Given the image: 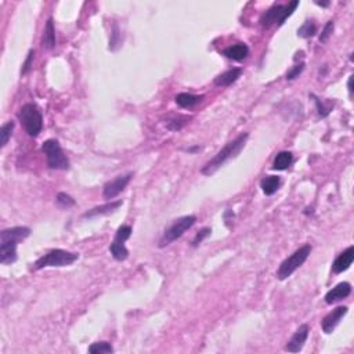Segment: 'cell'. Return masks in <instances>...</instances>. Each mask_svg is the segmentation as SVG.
Listing matches in <instances>:
<instances>
[{"label": "cell", "instance_id": "1", "mask_svg": "<svg viewBox=\"0 0 354 354\" xmlns=\"http://www.w3.org/2000/svg\"><path fill=\"white\" fill-rule=\"evenodd\" d=\"M30 235L29 227H11L0 233V263L11 265L17 262V245Z\"/></svg>", "mask_w": 354, "mask_h": 354}, {"label": "cell", "instance_id": "2", "mask_svg": "<svg viewBox=\"0 0 354 354\" xmlns=\"http://www.w3.org/2000/svg\"><path fill=\"white\" fill-rule=\"evenodd\" d=\"M248 139H249V135H248V133H242V135L238 136L237 139L227 143L212 159L208 160V162L204 165V168L201 169V173L205 176L213 175V173L217 172L227 160L233 159V158H235L237 155L240 154L241 151H242V148L245 147V144H246Z\"/></svg>", "mask_w": 354, "mask_h": 354}, {"label": "cell", "instance_id": "3", "mask_svg": "<svg viewBox=\"0 0 354 354\" xmlns=\"http://www.w3.org/2000/svg\"><path fill=\"white\" fill-rule=\"evenodd\" d=\"M18 119L30 137H38L43 129V116L38 105L34 103H28L21 107L18 111Z\"/></svg>", "mask_w": 354, "mask_h": 354}, {"label": "cell", "instance_id": "4", "mask_svg": "<svg viewBox=\"0 0 354 354\" xmlns=\"http://www.w3.org/2000/svg\"><path fill=\"white\" fill-rule=\"evenodd\" d=\"M298 6H299V0L289 2L288 5H274L262 14L259 21L260 25L265 29L273 25L281 26L289 15L294 14V11L298 9Z\"/></svg>", "mask_w": 354, "mask_h": 354}, {"label": "cell", "instance_id": "5", "mask_svg": "<svg viewBox=\"0 0 354 354\" xmlns=\"http://www.w3.org/2000/svg\"><path fill=\"white\" fill-rule=\"evenodd\" d=\"M311 245H303L302 248H299L298 250H295L294 253L288 256L286 259L279 265L278 270H277V278L279 281H284V279L289 278L291 275L294 274L296 270L302 267L304 265V262L309 259L310 253H311Z\"/></svg>", "mask_w": 354, "mask_h": 354}, {"label": "cell", "instance_id": "6", "mask_svg": "<svg viewBox=\"0 0 354 354\" xmlns=\"http://www.w3.org/2000/svg\"><path fill=\"white\" fill-rule=\"evenodd\" d=\"M79 259V253L68 252L64 249H51L45 256L38 259L34 265L35 270H42L45 267H65L71 266Z\"/></svg>", "mask_w": 354, "mask_h": 354}, {"label": "cell", "instance_id": "7", "mask_svg": "<svg viewBox=\"0 0 354 354\" xmlns=\"http://www.w3.org/2000/svg\"><path fill=\"white\" fill-rule=\"evenodd\" d=\"M42 151L46 155L47 166L54 170H68L70 169V159L67 158L64 151L61 148L60 143L57 140H46L42 144Z\"/></svg>", "mask_w": 354, "mask_h": 354}, {"label": "cell", "instance_id": "8", "mask_svg": "<svg viewBox=\"0 0 354 354\" xmlns=\"http://www.w3.org/2000/svg\"><path fill=\"white\" fill-rule=\"evenodd\" d=\"M195 221H197V217L192 215L183 216V217L176 219L168 229L165 230L164 235L160 237L159 248H165V246H168L172 242H175L176 240L181 238L185 231L190 230L195 224Z\"/></svg>", "mask_w": 354, "mask_h": 354}, {"label": "cell", "instance_id": "9", "mask_svg": "<svg viewBox=\"0 0 354 354\" xmlns=\"http://www.w3.org/2000/svg\"><path fill=\"white\" fill-rule=\"evenodd\" d=\"M132 177H133V173H127V175L118 176L114 180L107 181L104 187H103V197H104V200H114L115 197H118L127 187Z\"/></svg>", "mask_w": 354, "mask_h": 354}, {"label": "cell", "instance_id": "10", "mask_svg": "<svg viewBox=\"0 0 354 354\" xmlns=\"http://www.w3.org/2000/svg\"><path fill=\"white\" fill-rule=\"evenodd\" d=\"M310 327L307 324H302L299 328L296 329V332L292 335V338L289 339V342L285 344V351H289V353H299L300 350L303 349L306 340L309 338Z\"/></svg>", "mask_w": 354, "mask_h": 354}, {"label": "cell", "instance_id": "11", "mask_svg": "<svg viewBox=\"0 0 354 354\" xmlns=\"http://www.w3.org/2000/svg\"><path fill=\"white\" fill-rule=\"evenodd\" d=\"M347 311H349V307H346V306H339V307H336V309L332 310L329 314L325 315L324 319H323V323H321V328H323V331H324L325 334H332V332H334V329L336 328L338 324L340 323V319L347 314Z\"/></svg>", "mask_w": 354, "mask_h": 354}, {"label": "cell", "instance_id": "12", "mask_svg": "<svg viewBox=\"0 0 354 354\" xmlns=\"http://www.w3.org/2000/svg\"><path fill=\"white\" fill-rule=\"evenodd\" d=\"M354 260V246H349L347 249L343 250L342 253L335 259V262L332 263V271L335 274H340L346 270L349 269L351 263Z\"/></svg>", "mask_w": 354, "mask_h": 354}, {"label": "cell", "instance_id": "13", "mask_svg": "<svg viewBox=\"0 0 354 354\" xmlns=\"http://www.w3.org/2000/svg\"><path fill=\"white\" fill-rule=\"evenodd\" d=\"M350 294H351V285L349 282H340L325 295V303L334 304L336 302H340V300L346 299Z\"/></svg>", "mask_w": 354, "mask_h": 354}, {"label": "cell", "instance_id": "14", "mask_svg": "<svg viewBox=\"0 0 354 354\" xmlns=\"http://www.w3.org/2000/svg\"><path fill=\"white\" fill-rule=\"evenodd\" d=\"M241 75H242V68H231V70L220 74L219 76H216L215 85L219 87H227V86L237 82L238 78H241Z\"/></svg>", "mask_w": 354, "mask_h": 354}, {"label": "cell", "instance_id": "15", "mask_svg": "<svg viewBox=\"0 0 354 354\" xmlns=\"http://www.w3.org/2000/svg\"><path fill=\"white\" fill-rule=\"evenodd\" d=\"M223 55L234 61H242L249 55V47L244 43H237L223 50Z\"/></svg>", "mask_w": 354, "mask_h": 354}, {"label": "cell", "instance_id": "16", "mask_svg": "<svg viewBox=\"0 0 354 354\" xmlns=\"http://www.w3.org/2000/svg\"><path fill=\"white\" fill-rule=\"evenodd\" d=\"M122 201H115V202H108V204L105 205H101V206H95V208H93V209L87 210V212H85L83 213V217L85 219H91V217H95V216H101V215H110V213H112V212H115V210L118 209L119 206H122Z\"/></svg>", "mask_w": 354, "mask_h": 354}, {"label": "cell", "instance_id": "17", "mask_svg": "<svg viewBox=\"0 0 354 354\" xmlns=\"http://www.w3.org/2000/svg\"><path fill=\"white\" fill-rule=\"evenodd\" d=\"M176 104L180 105L181 108H192L198 105L201 101L204 100V95H195L191 93H180L176 95Z\"/></svg>", "mask_w": 354, "mask_h": 354}, {"label": "cell", "instance_id": "18", "mask_svg": "<svg viewBox=\"0 0 354 354\" xmlns=\"http://www.w3.org/2000/svg\"><path fill=\"white\" fill-rule=\"evenodd\" d=\"M42 46L46 50H51L55 47V30L53 20L49 18L47 24H46L45 32H43V40H42Z\"/></svg>", "mask_w": 354, "mask_h": 354}, {"label": "cell", "instance_id": "19", "mask_svg": "<svg viewBox=\"0 0 354 354\" xmlns=\"http://www.w3.org/2000/svg\"><path fill=\"white\" fill-rule=\"evenodd\" d=\"M281 179L278 176H266L265 179L260 181V188L266 195H273L279 190Z\"/></svg>", "mask_w": 354, "mask_h": 354}, {"label": "cell", "instance_id": "20", "mask_svg": "<svg viewBox=\"0 0 354 354\" xmlns=\"http://www.w3.org/2000/svg\"><path fill=\"white\" fill-rule=\"evenodd\" d=\"M294 162V155L289 151H281L274 158L273 162V169L274 170H285L289 168Z\"/></svg>", "mask_w": 354, "mask_h": 354}, {"label": "cell", "instance_id": "21", "mask_svg": "<svg viewBox=\"0 0 354 354\" xmlns=\"http://www.w3.org/2000/svg\"><path fill=\"white\" fill-rule=\"evenodd\" d=\"M115 350L112 347V344L108 342H95L89 347L90 354H108L114 353Z\"/></svg>", "mask_w": 354, "mask_h": 354}, {"label": "cell", "instance_id": "22", "mask_svg": "<svg viewBox=\"0 0 354 354\" xmlns=\"http://www.w3.org/2000/svg\"><path fill=\"white\" fill-rule=\"evenodd\" d=\"M130 235H132V227L130 226H120L119 229H118V231H116V234H115V238L112 242H115V244H120V245H125V242L130 238Z\"/></svg>", "mask_w": 354, "mask_h": 354}, {"label": "cell", "instance_id": "23", "mask_svg": "<svg viewBox=\"0 0 354 354\" xmlns=\"http://www.w3.org/2000/svg\"><path fill=\"white\" fill-rule=\"evenodd\" d=\"M315 34H317V26H315V24L313 21H306L303 25L298 29V35H299L300 38H304V39L311 38V36H314Z\"/></svg>", "mask_w": 354, "mask_h": 354}, {"label": "cell", "instance_id": "24", "mask_svg": "<svg viewBox=\"0 0 354 354\" xmlns=\"http://www.w3.org/2000/svg\"><path fill=\"white\" fill-rule=\"evenodd\" d=\"M13 130H14V122H7L6 125L2 126V130H0V136H2V143L0 145L2 147H6V144L9 143L11 135H13Z\"/></svg>", "mask_w": 354, "mask_h": 354}, {"label": "cell", "instance_id": "25", "mask_svg": "<svg viewBox=\"0 0 354 354\" xmlns=\"http://www.w3.org/2000/svg\"><path fill=\"white\" fill-rule=\"evenodd\" d=\"M188 119L190 118H187V116H179V118H175V119H170L166 122V127L169 130H180L183 126L188 122Z\"/></svg>", "mask_w": 354, "mask_h": 354}, {"label": "cell", "instance_id": "26", "mask_svg": "<svg viewBox=\"0 0 354 354\" xmlns=\"http://www.w3.org/2000/svg\"><path fill=\"white\" fill-rule=\"evenodd\" d=\"M57 204L60 205L61 208H71L76 204L75 200L71 195L65 194V192H60L57 195Z\"/></svg>", "mask_w": 354, "mask_h": 354}, {"label": "cell", "instance_id": "27", "mask_svg": "<svg viewBox=\"0 0 354 354\" xmlns=\"http://www.w3.org/2000/svg\"><path fill=\"white\" fill-rule=\"evenodd\" d=\"M334 21H328V22L325 24L324 29L321 32V35H319V42H321V43H327V42H328L331 35H332V32H334Z\"/></svg>", "mask_w": 354, "mask_h": 354}, {"label": "cell", "instance_id": "28", "mask_svg": "<svg viewBox=\"0 0 354 354\" xmlns=\"http://www.w3.org/2000/svg\"><path fill=\"white\" fill-rule=\"evenodd\" d=\"M210 233H212V230H210L209 227H205V229H202V230H201V231H198V234L195 235V238H194V240H192L191 245H192L194 248H195V246H198V245H200L201 242H202V241H204L205 238H206V237H209Z\"/></svg>", "mask_w": 354, "mask_h": 354}, {"label": "cell", "instance_id": "29", "mask_svg": "<svg viewBox=\"0 0 354 354\" xmlns=\"http://www.w3.org/2000/svg\"><path fill=\"white\" fill-rule=\"evenodd\" d=\"M310 97H311V99H314V103L315 105H317V112H318L319 116H321V118L328 116V114L331 112V108H327V107L324 105V103H321V100H319L318 97H315L314 94H310Z\"/></svg>", "mask_w": 354, "mask_h": 354}, {"label": "cell", "instance_id": "30", "mask_svg": "<svg viewBox=\"0 0 354 354\" xmlns=\"http://www.w3.org/2000/svg\"><path fill=\"white\" fill-rule=\"evenodd\" d=\"M303 70H304V62L296 64L295 67H292V70H289L288 72H286V79L288 80L296 79V78L303 72Z\"/></svg>", "mask_w": 354, "mask_h": 354}, {"label": "cell", "instance_id": "31", "mask_svg": "<svg viewBox=\"0 0 354 354\" xmlns=\"http://www.w3.org/2000/svg\"><path fill=\"white\" fill-rule=\"evenodd\" d=\"M119 28L116 24H114V29H112V34H111V40H110V50H116V47L119 46Z\"/></svg>", "mask_w": 354, "mask_h": 354}, {"label": "cell", "instance_id": "32", "mask_svg": "<svg viewBox=\"0 0 354 354\" xmlns=\"http://www.w3.org/2000/svg\"><path fill=\"white\" fill-rule=\"evenodd\" d=\"M34 55H35V51L30 50L28 53V57H26L25 62L22 65V70H21V75H26L29 72L30 67H32V62H34Z\"/></svg>", "mask_w": 354, "mask_h": 354}, {"label": "cell", "instance_id": "33", "mask_svg": "<svg viewBox=\"0 0 354 354\" xmlns=\"http://www.w3.org/2000/svg\"><path fill=\"white\" fill-rule=\"evenodd\" d=\"M351 83H353V75L349 78V83H347V87H349V93L350 95L353 94V87H351Z\"/></svg>", "mask_w": 354, "mask_h": 354}, {"label": "cell", "instance_id": "34", "mask_svg": "<svg viewBox=\"0 0 354 354\" xmlns=\"http://www.w3.org/2000/svg\"><path fill=\"white\" fill-rule=\"evenodd\" d=\"M315 5H317V6H321V7H328V6H329V2H327V3H321V2H315Z\"/></svg>", "mask_w": 354, "mask_h": 354}]
</instances>
